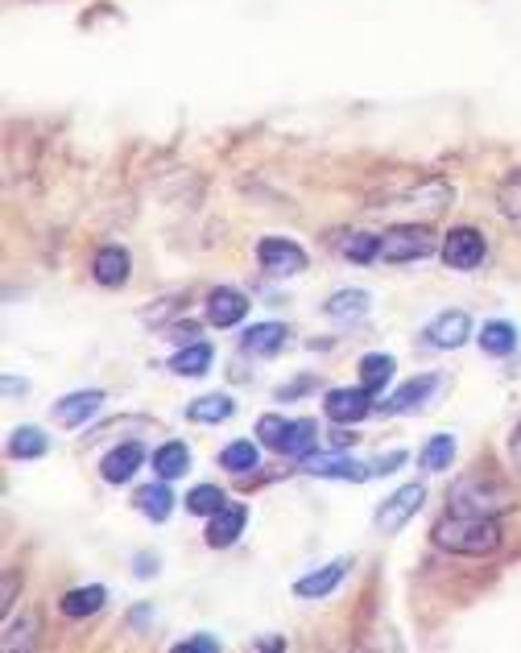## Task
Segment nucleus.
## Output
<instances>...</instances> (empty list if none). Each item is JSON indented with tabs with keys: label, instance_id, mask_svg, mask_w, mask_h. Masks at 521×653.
<instances>
[{
	"label": "nucleus",
	"instance_id": "obj_27",
	"mask_svg": "<svg viewBox=\"0 0 521 653\" xmlns=\"http://www.w3.org/2000/svg\"><path fill=\"white\" fill-rule=\"evenodd\" d=\"M220 467L223 471H237V476H249V471L261 467V447L253 438H232L220 452Z\"/></svg>",
	"mask_w": 521,
	"mask_h": 653
},
{
	"label": "nucleus",
	"instance_id": "obj_45",
	"mask_svg": "<svg viewBox=\"0 0 521 653\" xmlns=\"http://www.w3.org/2000/svg\"><path fill=\"white\" fill-rule=\"evenodd\" d=\"M137 576H142V579L158 576V559H149V554H142V559H137Z\"/></svg>",
	"mask_w": 521,
	"mask_h": 653
},
{
	"label": "nucleus",
	"instance_id": "obj_5",
	"mask_svg": "<svg viewBox=\"0 0 521 653\" xmlns=\"http://www.w3.org/2000/svg\"><path fill=\"white\" fill-rule=\"evenodd\" d=\"M257 261H261V269H265L269 278H299V273H306L311 257L290 236H265L257 245Z\"/></svg>",
	"mask_w": 521,
	"mask_h": 653
},
{
	"label": "nucleus",
	"instance_id": "obj_25",
	"mask_svg": "<svg viewBox=\"0 0 521 653\" xmlns=\"http://www.w3.org/2000/svg\"><path fill=\"white\" fill-rule=\"evenodd\" d=\"M187 471H190V447L187 443L170 438V443H161L158 452H154V476H158V480H183Z\"/></svg>",
	"mask_w": 521,
	"mask_h": 653
},
{
	"label": "nucleus",
	"instance_id": "obj_20",
	"mask_svg": "<svg viewBox=\"0 0 521 653\" xmlns=\"http://www.w3.org/2000/svg\"><path fill=\"white\" fill-rule=\"evenodd\" d=\"M104 604H108V588L104 583H87V588L66 591L63 600H59V612H63L66 621H87Z\"/></svg>",
	"mask_w": 521,
	"mask_h": 653
},
{
	"label": "nucleus",
	"instance_id": "obj_43",
	"mask_svg": "<svg viewBox=\"0 0 521 653\" xmlns=\"http://www.w3.org/2000/svg\"><path fill=\"white\" fill-rule=\"evenodd\" d=\"M170 335H174L178 343H195V340H199V326H195V323H178V326L170 331Z\"/></svg>",
	"mask_w": 521,
	"mask_h": 653
},
{
	"label": "nucleus",
	"instance_id": "obj_36",
	"mask_svg": "<svg viewBox=\"0 0 521 653\" xmlns=\"http://www.w3.org/2000/svg\"><path fill=\"white\" fill-rule=\"evenodd\" d=\"M220 650H223L220 638H211V633H195V638L174 645V653H220Z\"/></svg>",
	"mask_w": 521,
	"mask_h": 653
},
{
	"label": "nucleus",
	"instance_id": "obj_19",
	"mask_svg": "<svg viewBox=\"0 0 521 653\" xmlns=\"http://www.w3.org/2000/svg\"><path fill=\"white\" fill-rule=\"evenodd\" d=\"M133 505H137V514L145 517V521H154V526H161L166 517L174 514V493H170V480H158V484H145V488H137L133 493Z\"/></svg>",
	"mask_w": 521,
	"mask_h": 653
},
{
	"label": "nucleus",
	"instance_id": "obj_2",
	"mask_svg": "<svg viewBox=\"0 0 521 653\" xmlns=\"http://www.w3.org/2000/svg\"><path fill=\"white\" fill-rule=\"evenodd\" d=\"M447 505H451V514H463V517H501V514H509L518 500H513V488H509L506 480L489 476V471H463V476L451 484Z\"/></svg>",
	"mask_w": 521,
	"mask_h": 653
},
{
	"label": "nucleus",
	"instance_id": "obj_42",
	"mask_svg": "<svg viewBox=\"0 0 521 653\" xmlns=\"http://www.w3.org/2000/svg\"><path fill=\"white\" fill-rule=\"evenodd\" d=\"M253 650H261V653H278V650H285V638H273V633H265V638H257V641H253Z\"/></svg>",
	"mask_w": 521,
	"mask_h": 653
},
{
	"label": "nucleus",
	"instance_id": "obj_44",
	"mask_svg": "<svg viewBox=\"0 0 521 653\" xmlns=\"http://www.w3.org/2000/svg\"><path fill=\"white\" fill-rule=\"evenodd\" d=\"M509 459H513V467L521 471V426L509 431Z\"/></svg>",
	"mask_w": 521,
	"mask_h": 653
},
{
	"label": "nucleus",
	"instance_id": "obj_40",
	"mask_svg": "<svg viewBox=\"0 0 521 653\" xmlns=\"http://www.w3.org/2000/svg\"><path fill=\"white\" fill-rule=\"evenodd\" d=\"M352 443H356V435H352L347 426H335L332 435H327V447H332V452H347Z\"/></svg>",
	"mask_w": 521,
	"mask_h": 653
},
{
	"label": "nucleus",
	"instance_id": "obj_16",
	"mask_svg": "<svg viewBox=\"0 0 521 653\" xmlns=\"http://www.w3.org/2000/svg\"><path fill=\"white\" fill-rule=\"evenodd\" d=\"M290 340V326L285 323H253L240 335V352L244 356H278Z\"/></svg>",
	"mask_w": 521,
	"mask_h": 653
},
{
	"label": "nucleus",
	"instance_id": "obj_38",
	"mask_svg": "<svg viewBox=\"0 0 521 653\" xmlns=\"http://www.w3.org/2000/svg\"><path fill=\"white\" fill-rule=\"evenodd\" d=\"M17 583H21V571H4V591H0V608H4V612H13Z\"/></svg>",
	"mask_w": 521,
	"mask_h": 653
},
{
	"label": "nucleus",
	"instance_id": "obj_37",
	"mask_svg": "<svg viewBox=\"0 0 521 653\" xmlns=\"http://www.w3.org/2000/svg\"><path fill=\"white\" fill-rule=\"evenodd\" d=\"M315 385H319L315 376H299L294 385H278V393H273V397H278V402H294V397H302V393H311Z\"/></svg>",
	"mask_w": 521,
	"mask_h": 653
},
{
	"label": "nucleus",
	"instance_id": "obj_18",
	"mask_svg": "<svg viewBox=\"0 0 521 653\" xmlns=\"http://www.w3.org/2000/svg\"><path fill=\"white\" fill-rule=\"evenodd\" d=\"M347 567H352L347 559H335V562H327V567L311 571V576H302L299 583H294V595H299V600H323V595H332V591L344 583Z\"/></svg>",
	"mask_w": 521,
	"mask_h": 653
},
{
	"label": "nucleus",
	"instance_id": "obj_22",
	"mask_svg": "<svg viewBox=\"0 0 521 653\" xmlns=\"http://www.w3.org/2000/svg\"><path fill=\"white\" fill-rule=\"evenodd\" d=\"M373 307V294L368 290H335L327 302H323V314L332 323H361L364 314Z\"/></svg>",
	"mask_w": 521,
	"mask_h": 653
},
{
	"label": "nucleus",
	"instance_id": "obj_24",
	"mask_svg": "<svg viewBox=\"0 0 521 653\" xmlns=\"http://www.w3.org/2000/svg\"><path fill=\"white\" fill-rule=\"evenodd\" d=\"M237 414V402L228 397V393H204V397H195L187 405V418L199 422V426H220Z\"/></svg>",
	"mask_w": 521,
	"mask_h": 653
},
{
	"label": "nucleus",
	"instance_id": "obj_4",
	"mask_svg": "<svg viewBox=\"0 0 521 653\" xmlns=\"http://www.w3.org/2000/svg\"><path fill=\"white\" fill-rule=\"evenodd\" d=\"M439 257H442V265H447V269L468 273V269H476V265H484V257H489V240H484V232H480V228L459 224V228H451V232L442 236Z\"/></svg>",
	"mask_w": 521,
	"mask_h": 653
},
{
	"label": "nucleus",
	"instance_id": "obj_29",
	"mask_svg": "<svg viewBox=\"0 0 521 653\" xmlns=\"http://www.w3.org/2000/svg\"><path fill=\"white\" fill-rule=\"evenodd\" d=\"M50 447V438L42 426H17L13 435H9V455L13 459H42Z\"/></svg>",
	"mask_w": 521,
	"mask_h": 653
},
{
	"label": "nucleus",
	"instance_id": "obj_11",
	"mask_svg": "<svg viewBox=\"0 0 521 653\" xmlns=\"http://www.w3.org/2000/svg\"><path fill=\"white\" fill-rule=\"evenodd\" d=\"M244 314H249V298L240 294L237 286H216V290L207 294L204 319H207L211 326H220V331H228V326L244 323Z\"/></svg>",
	"mask_w": 521,
	"mask_h": 653
},
{
	"label": "nucleus",
	"instance_id": "obj_7",
	"mask_svg": "<svg viewBox=\"0 0 521 653\" xmlns=\"http://www.w3.org/2000/svg\"><path fill=\"white\" fill-rule=\"evenodd\" d=\"M423 500H427V484H402L394 497L381 500L373 521H377L381 533H397V529H406V521L423 509Z\"/></svg>",
	"mask_w": 521,
	"mask_h": 653
},
{
	"label": "nucleus",
	"instance_id": "obj_30",
	"mask_svg": "<svg viewBox=\"0 0 521 653\" xmlns=\"http://www.w3.org/2000/svg\"><path fill=\"white\" fill-rule=\"evenodd\" d=\"M456 459V435H430L427 447L418 452V467L423 471H447Z\"/></svg>",
	"mask_w": 521,
	"mask_h": 653
},
{
	"label": "nucleus",
	"instance_id": "obj_10",
	"mask_svg": "<svg viewBox=\"0 0 521 653\" xmlns=\"http://www.w3.org/2000/svg\"><path fill=\"white\" fill-rule=\"evenodd\" d=\"M244 526H249V509L237 505V500H223L220 509L207 517L204 542L211 546V550H228V546H237V538L244 533Z\"/></svg>",
	"mask_w": 521,
	"mask_h": 653
},
{
	"label": "nucleus",
	"instance_id": "obj_41",
	"mask_svg": "<svg viewBox=\"0 0 521 653\" xmlns=\"http://www.w3.org/2000/svg\"><path fill=\"white\" fill-rule=\"evenodd\" d=\"M174 302H178V298H161V302H154V311H145L142 319L145 323H161L166 314H174Z\"/></svg>",
	"mask_w": 521,
	"mask_h": 653
},
{
	"label": "nucleus",
	"instance_id": "obj_13",
	"mask_svg": "<svg viewBox=\"0 0 521 653\" xmlns=\"http://www.w3.org/2000/svg\"><path fill=\"white\" fill-rule=\"evenodd\" d=\"M439 385H442L439 373L414 376V381H406V385H402L394 397H385V402H381V410H385V414H414V410H427L430 397L439 393Z\"/></svg>",
	"mask_w": 521,
	"mask_h": 653
},
{
	"label": "nucleus",
	"instance_id": "obj_17",
	"mask_svg": "<svg viewBox=\"0 0 521 653\" xmlns=\"http://www.w3.org/2000/svg\"><path fill=\"white\" fill-rule=\"evenodd\" d=\"M128 269H133L128 252L121 249V245H104L92 261V278L100 281L104 290H121V286L128 281Z\"/></svg>",
	"mask_w": 521,
	"mask_h": 653
},
{
	"label": "nucleus",
	"instance_id": "obj_39",
	"mask_svg": "<svg viewBox=\"0 0 521 653\" xmlns=\"http://www.w3.org/2000/svg\"><path fill=\"white\" fill-rule=\"evenodd\" d=\"M406 464V452H389V455H381L377 464H373V476H389L394 467Z\"/></svg>",
	"mask_w": 521,
	"mask_h": 653
},
{
	"label": "nucleus",
	"instance_id": "obj_14",
	"mask_svg": "<svg viewBox=\"0 0 521 653\" xmlns=\"http://www.w3.org/2000/svg\"><path fill=\"white\" fill-rule=\"evenodd\" d=\"M456 199V190L447 187L442 178H423L418 187H410V190H402V195H389V203H397V207H423V211H442L447 203Z\"/></svg>",
	"mask_w": 521,
	"mask_h": 653
},
{
	"label": "nucleus",
	"instance_id": "obj_31",
	"mask_svg": "<svg viewBox=\"0 0 521 653\" xmlns=\"http://www.w3.org/2000/svg\"><path fill=\"white\" fill-rule=\"evenodd\" d=\"M497 211L518 224L521 228V170H509L501 183H497Z\"/></svg>",
	"mask_w": 521,
	"mask_h": 653
},
{
	"label": "nucleus",
	"instance_id": "obj_9",
	"mask_svg": "<svg viewBox=\"0 0 521 653\" xmlns=\"http://www.w3.org/2000/svg\"><path fill=\"white\" fill-rule=\"evenodd\" d=\"M104 393L100 390H80V393H66V397H59V402L50 405V418L59 422L63 431H80V426H87V422L104 410Z\"/></svg>",
	"mask_w": 521,
	"mask_h": 653
},
{
	"label": "nucleus",
	"instance_id": "obj_6",
	"mask_svg": "<svg viewBox=\"0 0 521 653\" xmlns=\"http://www.w3.org/2000/svg\"><path fill=\"white\" fill-rule=\"evenodd\" d=\"M377 410V402H373V393L364 390V385H344V390H327L323 393V414H327V422H335V426H356V422H364L368 414Z\"/></svg>",
	"mask_w": 521,
	"mask_h": 653
},
{
	"label": "nucleus",
	"instance_id": "obj_1",
	"mask_svg": "<svg viewBox=\"0 0 521 653\" xmlns=\"http://www.w3.org/2000/svg\"><path fill=\"white\" fill-rule=\"evenodd\" d=\"M430 542L447 550V554H463V559H484L497 554L506 533L497 517H463V514H447L442 521H435L430 529Z\"/></svg>",
	"mask_w": 521,
	"mask_h": 653
},
{
	"label": "nucleus",
	"instance_id": "obj_15",
	"mask_svg": "<svg viewBox=\"0 0 521 653\" xmlns=\"http://www.w3.org/2000/svg\"><path fill=\"white\" fill-rule=\"evenodd\" d=\"M145 464V447L142 443H121V447H112L104 455V464H100V476L108 484H128Z\"/></svg>",
	"mask_w": 521,
	"mask_h": 653
},
{
	"label": "nucleus",
	"instance_id": "obj_23",
	"mask_svg": "<svg viewBox=\"0 0 521 653\" xmlns=\"http://www.w3.org/2000/svg\"><path fill=\"white\" fill-rule=\"evenodd\" d=\"M211 360H216V348L207 340L183 343L170 356V373L174 376H207L211 373Z\"/></svg>",
	"mask_w": 521,
	"mask_h": 653
},
{
	"label": "nucleus",
	"instance_id": "obj_34",
	"mask_svg": "<svg viewBox=\"0 0 521 653\" xmlns=\"http://www.w3.org/2000/svg\"><path fill=\"white\" fill-rule=\"evenodd\" d=\"M285 431H290V418H282V414H261V418H257V438L265 443L269 452L282 455Z\"/></svg>",
	"mask_w": 521,
	"mask_h": 653
},
{
	"label": "nucleus",
	"instance_id": "obj_26",
	"mask_svg": "<svg viewBox=\"0 0 521 653\" xmlns=\"http://www.w3.org/2000/svg\"><path fill=\"white\" fill-rule=\"evenodd\" d=\"M315 447H319V422L315 418H290V431H285V443H282L285 459H306Z\"/></svg>",
	"mask_w": 521,
	"mask_h": 653
},
{
	"label": "nucleus",
	"instance_id": "obj_8",
	"mask_svg": "<svg viewBox=\"0 0 521 653\" xmlns=\"http://www.w3.org/2000/svg\"><path fill=\"white\" fill-rule=\"evenodd\" d=\"M468 340H472V319H468V311H442L423 326V343L435 348V352H456Z\"/></svg>",
	"mask_w": 521,
	"mask_h": 653
},
{
	"label": "nucleus",
	"instance_id": "obj_32",
	"mask_svg": "<svg viewBox=\"0 0 521 653\" xmlns=\"http://www.w3.org/2000/svg\"><path fill=\"white\" fill-rule=\"evenodd\" d=\"M340 252H344L347 261H356V265L381 261V236H373V232H347L344 240H340Z\"/></svg>",
	"mask_w": 521,
	"mask_h": 653
},
{
	"label": "nucleus",
	"instance_id": "obj_28",
	"mask_svg": "<svg viewBox=\"0 0 521 653\" xmlns=\"http://www.w3.org/2000/svg\"><path fill=\"white\" fill-rule=\"evenodd\" d=\"M394 373H397L394 356H385V352H368V356H361V385L373 393V397L385 393V385L394 381Z\"/></svg>",
	"mask_w": 521,
	"mask_h": 653
},
{
	"label": "nucleus",
	"instance_id": "obj_3",
	"mask_svg": "<svg viewBox=\"0 0 521 653\" xmlns=\"http://www.w3.org/2000/svg\"><path fill=\"white\" fill-rule=\"evenodd\" d=\"M442 240H435L430 228L423 224H397V228H385L381 232V261L385 265H414V261H427L439 252Z\"/></svg>",
	"mask_w": 521,
	"mask_h": 653
},
{
	"label": "nucleus",
	"instance_id": "obj_21",
	"mask_svg": "<svg viewBox=\"0 0 521 653\" xmlns=\"http://www.w3.org/2000/svg\"><path fill=\"white\" fill-rule=\"evenodd\" d=\"M518 326L509 323V319H489V323L480 326V335H476V343H480V352L484 356H497V360H506L518 352Z\"/></svg>",
	"mask_w": 521,
	"mask_h": 653
},
{
	"label": "nucleus",
	"instance_id": "obj_12",
	"mask_svg": "<svg viewBox=\"0 0 521 653\" xmlns=\"http://www.w3.org/2000/svg\"><path fill=\"white\" fill-rule=\"evenodd\" d=\"M302 467L319 476V480H344V484H364L373 480V464H356V459H344V455H306Z\"/></svg>",
	"mask_w": 521,
	"mask_h": 653
},
{
	"label": "nucleus",
	"instance_id": "obj_35",
	"mask_svg": "<svg viewBox=\"0 0 521 653\" xmlns=\"http://www.w3.org/2000/svg\"><path fill=\"white\" fill-rule=\"evenodd\" d=\"M33 633H38V616H25V621L17 624V621H9L4 624V653H13V650H25L33 641Z\"/></svg>",
	"mask_w": 521,
	"mask_h": 653
},
{
	"label": "nucleus",
	"instance_id": "obj_33",
	"mask_svg": "<svg viewBox=\"0 0 521 653\" xmlns=\"http://www.w3.org/2000/svg\"><path fill=\"white\" fill-rule=\"evenodd\" d=\"M223 500H228V497L220 493V484H195L183 505H187L190 517H211L223 505Z\"/></svg>",
	"mask_w": 521,
	"mask_h": 653
}]
</instances>
